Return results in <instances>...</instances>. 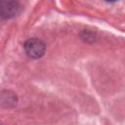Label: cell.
<instances>
[{
	"instance_id": "1",
	"label": "cell",
	"mask_w": 125,
	"mask_h": 125,
	"mask_svg": "<svg viewBox=\"0 0 125 125\" xmlns=\"http://www.w3.org/2000/svg\"><path fill=\"white\" fill-rule=\"evenodd\" d=\"M45 49H46V47H45L44 42L37 38L28 39L24 43L25 53L33 59H38V58L42 57L45 53Z\"/></svg>"
},
{
	"instance_id": "2",
	"label": "cell",
	"mask_w": 125,
	"mask_h": 125,
	"mask_svg": "<svg viewBox=\"0 0 125 125\" xmlns=\"http://www.w3.org/2000/svg\"><path fill=\"white\" fill-rule=\"evenodd\" d=\"M21 9L18 2L14 1H0V17L3 19H10L15 17Z\"/></svg>"
}]
</instances>
